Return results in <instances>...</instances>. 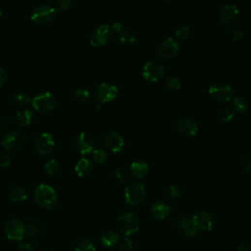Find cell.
<instances>
[{"mask_svg": "<svg viewBox=\"0 0 251 251\" xmlns=\"http://www.w3.org/2000/svg\"><path fill=\"white\" fill-rule=\"evenodd\" d=\"M177 225H178L179 229L181 230L183 235L188 239L195 238L199 234V230L195 226V224L191 218L182 217L178 220Z\"/></svg>", "mask_w": 251, "mask_h": 251, "instance_id": "19", "label": "cell"}, {"mask_svg": "<svg viewBox=\"0 0 251 251\" xmlns=\"http://www.w3.org/2000/svg\"><path fill=\"white\" fill-rule=\"evenodd\" d=\"M111 30H112V32L113 33H116L118 34L119 32H121L125 28H124V25L121 23V22H115L113 23L111 26Z\"/></svg>", "mask_w": 251, "mask_h": 251, "instance_id": "46", "label": "cell"}, {"mask_svg": "<svg viewBox=\"0 0 251 251\" xmlns=\"http://www.w3.org/2000/svg\"><path fill=\"white\" fill-rule=\"evenodd\" d=\"M75 251H96V247L90 240H81L75 246Z\"/></svg>", "mask_w": 251, "mask_h": 251, "instance_id": "36", "label": "cell"}, {"mask_svg": "<svg viewBox=\"0 0 251 251\" xmlns=\"http://www.w3.org/2000/svg\"><path fill=\"white\" fill-rule=\"evenodd\" d=\"M1 17H2V9L0 8V18H1Z\"/></svg>", "mask_w": 251, "mask_h": 251, "instance_id": "49", "label": "cell"}, {"mask_svg": "<svg viewBox=\"0 0 251 251\" xmlns=\"http://www.w3.org/2000/svg\"><path fill=\"white\" fill-rule=\"evenodd\" d=\"M168 192H169L170 197L173 198V199H178V198H180L182 196V190H181L180 187L177 186V185L170 186Z\"/></svg>", "mask_w": 251, "mask_h": 251, "instance_id": "43", "label": "cell"}, {"mask_svg": "<svg viewBox=\"0 0 251 251\" xmlns=\"http://www.w3.org/2000/svg\"><path fill=\"white\" fill-rule=\"evenodd\" d=\"M145 186L140 182H134L129 184L124 190V197L126 203L132 206L141 203L145 197Z\"/></svg>", "mask_w": 251, "mask_h": 251, "instance_id": "3", "label": "cell"}, {"mask_svg": "<svg viewBox=\"0 0 251 251\" xmlns=\"http://www.w3.org/2000/svg\"><path fill=\"white\" fill-rule=\"evenodd\" d=\"M76 173L81 178L89 177L94 172V163L88 158H81L78 161L75 167Z\"/></svg>", "mask_w": 251, "mask_h": 251, "instance_id": "21", "label": "cell"}, {"mask_svg": "<svg viewBox=\"0 0 251 251\" xmlns=\"http://www.w3.org/2000/svg\"><path fill=\"white\" fill-rule=\"evenodd\" d=\"M75 100L79 104H88L91 101V93L86 89H78L74 93Z\"/></svg>", "mask_w": 251, "mask_h": 251, "instance_id": "29", "label": "cell"}, {"mask_svg": "<svg viewBox=\"0 0 251 251\" xmlns=\"http://www.w3.org/2000/svg\"><path fill=\"white\" fill-rule=\"evenodd\" d=\"M6 238L12 241H21L26 237V223L18 218L10 219L4 227Z\"/></svg>", "mask_w": 251, "mask_h": 251, "instance_id": "5", "label": "cell"}, {"mask_svg": "<svg viewBox=\"0 0 251 251\" xmlns=\"http://www.w3.org/2000/svg\"><path fill=\"white\" fill-rule=\"evenodd\" d=\"M13 101H14V103H16L19 106H26L31 102V97L25 93H18V94H14Z\"/></svg>", "mask_w": 251, "mask_h": 251, "instance_id": "35", "label": "cell"}, {"mask_svg": "<svg viewBox=\"0 0 251 251\" xmlns=\"http://www.w3.org/2000/svg\"><path fill=\"white\" fill-rule=\"evenodd\" d=\"M230 35L234 41H239L244 37V31L239 27H233L230 30Z\"/></svg>", "mask_w": 251, "mask_h": 251, "instance_id": "39", "label": "cell"}, {"mask_svg": "<svg viewBox=\"0 0 251 251\" xmlns=\"http://www.w3.org/2000/svg\"><path fill=\"white\" fill-rule=\"evenodd\" d=\"M112 34L113 32L110 25L103 24L98 26L91 35V46L96 48L106 46L112 37Z\"/></svg>", "mask_w": 251, "mask_h": 251, "instance_id": "10", "label": "cell"}, {"mask_svg": "<svg viewBox=\"0 0 251 251\" xmlns=\"http://www.w3.org/2000/svg\"><path fill=\"white\" fill-rule=\"evenodd\" d=\"M45 170L50 177H55L60 171V165L55 159H51L45 165Z\"/></svg>", "mask_w": 251, "mask_h": 251, "instance_id": "31", "label": "cell"}, {"mask_svg": "<svg viewBox=\"0 0 251 251\" xmlns=\"http://www.w3.org/2000/svg\"><path fill=\"white\" fill-rule=\"evenodd\" d=\"M34 202L45 210H53L58 203V194L49 185H39L33 193Z\"/></svg>", "mask_w": 251, "mask_h": 251, "instance_id": "1", "label": "cell"}, {"mask_svg": "<svg viewBox=\"0 0 251 251\" xmlns=\"http://www.w3.org/2000/svg\"><path fill=\"white\" fill-rule=\"evenodd\" d=\"M242 169L246 174L251 175V153L244 156L242 160Z\"/></svg>", "mask_w": 251, "mask_h": 251, "instance_id": "42", "label": "cell"}, {"mask_svg": "<svg viewBox=\"0 0 251 251\" xmlns=\"http://www.w3.org/2000/svg\"><path fill=\"white\" fill-rule=\"evenodd\" d=\"M231 101H232L231 107L235 110L236 114H246L248 112L249 102L244 96L242 95L234 96Z\"/></svg>", "mask_w": 251, "mask_h": 251, "instance_id": "24", "label": "cell"}, {"mask_svg": "<svg viewBox=\"0 0 251 251\" xmlns=\"http://www.w3.org/2000/svg\"><path fill=\"white\" fill-rule=\"evenodd\" d=\"M29 196L28 190L24 187H15L11 189L9 193V198L14 202H22L25 201Z\"/></svg>", "mask_w": 251, "mask_h": 251, "instance_id": "27", "label": "cell"}, {"mask_svg": "<svg viewBox=\"0 0 251 251\" xmlns=\"http://www.w3.org/2000/svg\"><path fill=\"white\" fill-rule=\"evenodd\" d=\"M31 105L37 112L41 114H47L55 108L56 100L52 94L44 93L32 98Z\"/></svg>", "mask_w": 251, "mask_h": 251, "instance_id": "7", "label": "cell"}, {"mask_svg": "<svg viewBox=\"0 0 251 251\" xmlns=\"http://www.w3.org/2000/svg\"><path fill=\"white\" fill-rule=\"evenodd\" d=\"M119 91L117 87H115L112 83L102 82L98 85L94 90L95 98L100 103H109L116 99L118 96Z\"/></svg>", "mask_w": 251, "mask_h": 251, "instance_id": "11", "label": "cell"}, {"mask_svg": "<svg viewBox=\"0 0 251 251\" xmlns=\"http://www.w3.org/2000/svg\"><path fill=\"white\" fill-rule=\"evenodd\" d=\"M34 147L37 153H39L40 155H48L54 150V147H55L54 139L48 133L40 134L35 139Z\"/></svg>", "mask_w": 251, "mask_h": 251, "instance_id": "15", "label": "cell"}, {"mask_svg": "<svg viewBox=\"0 0 251 251\" xmlns=\"http://www.w3.org/2000/svg\"></svg>", "mask_w": 251, "mask_h": 251, "instance_id": "51", "label": "cell"}, {"mask_svg": "<svg viewBox=\"0 0 251 251\" xmlns=\"http://www.w3.org/2000/svg\"><path fill=\"white\" fill-rule=\"evenodd\" d=\"M191 219L199 231L205 232L212 231L216 222L214 215L208 210H200L196 212Z\"/></svg>", "mask_w": 251, "mask_h": 251, "instance_id": "14", "label": "cell"}, {"mask_svg": "<svg viewBox=\"0 0 251 251\" xmlns=\"http://www.w3.org/2000/svg\"><path fill=\"white\" fill-rule=\"evenodd\" d=\"M120 251H133L134 250V243L130 237H126L121 243L119 247Z\"/></svg>", "mask_w": 251, "mask_h": 251, "instance_id": "40", "label": "cell"}, {"mask_svg": "<svg viewBox=\"0 0 251 251\" xmlns=\"http://www.w3.org/2000/svg\"><path fill=\"white\" fill-rule=\"evenodd\" d=\"M140 218L134 212L122 213L116 221V228L118 232L125 236H129L136 234L140 230Z\"/></svg>", "mask_w": 251, "mask_h": 251, "instance_id": "2", "label": "cell"}, {"mask_svg": "<svg viewBox=\"0 0 251 251\" xmlns=\"http://www.w3.org/2000/svg\"><path fill=\"white\" fill-rule=\"evenodd\" d=\"M73 0H55V9L57 12L61 13L70 9Z\"/></svg>", "mask_w": 251, "mask_h": 251, "instance_id": "38", "label": "cell"}, {"mask_svg": "<svg viewBox=\"0 0 251 251\" xmlns=\"http://www.w3.org/2000/svg\"><path fill=\"white\" fill-rule=\"evenodd\" d=\"M76 145L80 154L88 155L95 149V141L91 134L82 132L78 136Z\"/></svg>", "mask_w": 251, "mask_h": 251, "instance_id": "17", "label": "cell"}, {"mask_svg": "<svg viewBox=\"0 0 251 251\" xmlns=\"http://www.w3.org/2000/svg\"><path fill=\"white\" fill-rule=\"evenodd\" d=\"M210 96L219 102L231 101L234 97V89L227 82L218 81L213 83L208 91Z\"/></svg>", "mask_w": 251, "mask_h": 251, "instance_id": "6", "label": "cell"}, {"mask_svg": "<svg viewBox=\"0 0 251 251\" xmlns=\"http://www.w3.org/2000/svg\"><path fill=\"white\" fill-rule=\"evenodd\" d=\"M181 51V45L178 40L173 37L164 39L159 45L158 53L159 56L166 60H172L178 56Z\"/></svg>", "mask_w": 251, "mask_h": 251, "instance_id": "8", "label": "cell"}, {"mask_svg": "<svg viewBox=\"0 0 251 251\" xmlns=\"http://www.w3.org/2000/svg\"><path fill=\"white\" fill-rule=\"evenodd\" d=\"M236 251H251V243H242L240 244Z\"/></svg>", "mask_w": 251, "mask_h": 251, "instance_id": "47", "label": "cell"}, {"mask_svg": "<svg viewBox=\"0 0 251 251\" xmlns=\"http://www.w3.org/2000/svg\"><path fill=\"white\" fill-rule=\"evenodd\" d=\"M56 14L57 11L55 7L47 4H41L31 11V19L37 25H47L55 19Z\"/></svg>", "mask_w": 251, "mask_h": 251, "instance_id": "4", "label": "cell"}, {"mask_svg": "<svg viewBox=\"0 0 251 251\" xmlns=\"http://www.w3.org/2000/svg\"><path fill=\"white\" fill-rule=\"evenodd\" d=\"M165 88L172 92V93H175V92H178L181 90L182 88V82L181 80L177 78V77H174V76H169L167 77L166 79H165Z\"/></svg>", "mask_w": 251, "mask_h": 251, "instance_id": "28", "label": "cell"}, {"mask_svg": "<svg viewBox=\"0 0 251 251\" xmlns=\"http://www.w3.org/2000/svg\"><path fill=\"white\" fill-rule=\"evenodd\" d=\"M162 1H164V2H170V1H172V0H162Z\"/></svg>", "mask_w": 251, "mask_h": 251, "instance_id": "50", "label": "cell"}, {"mask_svg": "<svg viewBox=\"0 0 251 251\" xmlns=\"http://www.w3.org/2000/svg\"><path fill=\"white\" fill-rule=\"evenodd\" d=\"M148 171H149L148 164L142 160H137L131 164L130 172H131V175L136 179L145 178L146 175L148 174Z\"/></svg>", "mask_w": 251, "mask_h": 251, "instance_id": "22", "label": "cell"}, {"mask_svg": "<svg viewBox=\"0 0 251 251\" xmlns=\"http://www.w3.org/2000/svg\"><path fill=\"white\" fill-rule=\"evenodd\" d=\"M191 33V30L188 26H181L175 31V39L178 41L186 40L189 37Z\"/></svg>", "mask_w": 251, "mask_h": 251, "instance_id": "32", "label": "cell"}, {"mask_svg": "<svg viewBox=\"0 0 251 251\" xmlns=\"http://www.w3.org/2000/svg\"><path fill=\"white\" fill-rule=\"evenodd\" d=\"M93 158H94L95 163H97L99 165H103L107 162L108 155H107L105 150H103L101 148H95L93 151Z\"/></svg>", "mask_w": 251, "mask_h": 251, "instance_id": "34", "label": "cell"}, {"mask_svg": "<svg viewBox=\"0 0 251 251\" xmlns=\"http://www.w3.org/2000/svg\"><path fill=\"white\" fill-rule=\"evenodd\" d=\"M104 144L111 152L118 153L123 150L125 146V141L119 132L111 131L104 136Z\"/></svg>", "mask_w": 251, "mask_h": 251, "instance_id": "18", "label": "cell"}, {"mask_svg": "<svg viewBox=\"0 0 251 251\" xmlns=\"http://www.w3.org/2000/svg\"><path fill=\"white\" fill-rule=\"evenodd\" d=\"M32 119V113L31 111L25 109L17 113L15 117L16 124L19 128H27L30 126Z\"/></svg>", "mask_w": 251, "mask_h": 251, "instance_id": "26", "label": "cell"}, {"mask_svg": "<svg viewBox=\"0 0 251 251\" xmlns=\"http://www.w3.org/2000/svg\"><path fill=\"white\" fill-rule=\"evenodd\" d=\"M236 116V113L235 112V110L230 106H227L225 107L222 111H221V114H220V117H221V121L225 124H228L230 122H232L235 117Z\"/></svg>", "mask_w": 251, "mask_h": 251, "instance_id": "33", "label": "cell"}, {"mask_svg": "<svg viewBox=\"0 0 251 251\" xmlns=\"http://www.w3.org/2000/svg\"><path fill=\"white\" fill-rule=\"evenodd\" d=\"M41 234V228L34 222L26 223V236L29 238H35Z\"/></svg>", "mask_w": 251, "mask_h": 251, "instance_id": "30", "label": "cell"}, {"mask_svg": "<svg viewBox=\"0 0 251 251\" xmlns=\"http://www.w3.org/2000/svg\"><path fill=\"white\" fill-rule=\"evenodd\" d=\"M114 175L117 179V181L120 183V184H126L128 181H129V178H130V174L128 171H126L125 169L123 168H117L114 172Z\"/></svg>", "mask_w": 251, "mask_h": 251, "instance_id": "37", "label": "cell"}, {"mask_svg": "<svg viewBox=\"0 0 251 251\" xmlns=\"http://www.w3.org/2000/svg\"><path fill=\"white\" fill-rule=\"evenodd\" d=\"M172 212V207L163 201H158L154 203L150 208V213L152 217L158 221L165 220L169 217Z\"/></svg>", "mask_w": 251, "mask_h": 251, "instance_id": "20", "label": "cell"}, {"mask_svg": "<svg viewBox=\"0 0 251 251\" xmlns=\"http://www.w3.org/2000/svg\"><path fill=\"white\" fill-rule=\"evenodd\" d=\"M8 79V74L6 70L2 67H0V88H2Z\"/></svg>", "mask_w": 251, "mask_h": 251, "instance_id": "45", "label": "cell"}, {"mask_svg": "<svg viewBox=\"0 0 251 251\" xmlns=\"http://www.w3.org/2000/svg\"><path fill=\"white\" fill-rule=\"evenodd\" d=\"M11 155L8 151H4L0 154V166L3 167V168L9 167L11 165Z\"/></svg>", "mask_w": 251, "mask_h": 251, "instance_id": "41", "label": "cell"}, {"mask_svg": "<svg viewBox=\"0 0 251 251\" xmlns=\"http://www.w3.org/2000/svg\"><path fill=\"white\" fill-rule=\"evenodd\" d=\"M16 249L17 251H34V247L28 242H20Z\"/></svg>", "mask_w": 251, "mask_h": 251, "instance_id": "44", "label": "cell"}, {"mask_svg": "<svg viewBox=\"0 0 251 251\" xmlns=\"http://www.w3.org/2000/svg\"><path fill=\"white\" fill-rule=\"evenodd\" d=\"M175 130L181 136L186 138H193L198 133V125L189 118H182L175 124Z\"/></svg>", "mask_w": 251, "mask_h": 251, "instance_id": "16", "label": "cell"}, {"mask_svg": "<svg viewBox=\"0 0 251 251\" xmlns=\"http://www.w3.org/2000/svg\"><path fill=\"white\" fill-rule=\"evenodd\" d=\"M238 15H239V10L236 5L226 4L219 9L217 13V19L222 26L230 28L235 24Z\"/></svg>", "mask_w": 251, "mask_h": 251, "instance_id": "12", "label": "cell"}, {"mask_svg": "<svg viewBox=\"0 0 251 251\" xmlns=\"http://www.w3.org/2000/svg\"><path fill=\"white\" fill-rule=\"evenodd\" d=\"M165 73L166 71L163 64H161L156 60L148 61L143 65L141 70L142 77L146 80L152 81V82H157L161 78H163L165 76Z\"/></svg>", "mask_w": 251, "mask_h": 251, "instance_id": "9", "label": "cell"}, {"mask_svg": "<svg viewBox=\"0 0 251 251\" xmlns=\"http://www.w3.org/2000/svg\"><path fill=\"white\" fill-rule=\"evenodd\" d=\"M26 141V136L24 133L18 130H13L8 132L2 139L1 144L5 151H13L16 149H19L23 146Z\"/></svg>", "mask_w": 251, "mask_h": 251, "instance_id": "13", "label": "cell"}, {"mask_svg": "<svg viewBox=\"0 0 251 251\" xmlns=\"http://www.w3.org/2000/svg\"><path fill=\"white\" fill-rule=\"evenodd\" d=\"M100 241L105 247L112 248L118 245V243L120 242V235L118 233L112 230H108L100 235Z\"/></svg>", "mask_w": 251, "mask_h": 251, "instance_id": "23", "label": "cell"}, {"mask_svg": "<svg viewBox=\"0 0 251 251\" xmlns=\"http://www.w3.org/2000/svg\"><path fill=\"white\" fill-rule=\"evenodd\" d=\"M6 129V124L4 121H0V131L3 132Z\"/></svg>", "mask_w": 251, "mask_h": 251, "instance_id": "48", "label": "cell"}, {"mask_svg": "<svg viewBox=\"0 0 251 251\" xmlns=\"http://www.w3.org/2000/svg\"><path fill=\"white\" fill-rule=\"evenodd\" d=\"M117 37L120 43L125 46H133L138 40L135 32L129 29H124L117 34Z\"/></svg>", "mask_w": 251, "mask_h": 251, "instance_id": "25", "label": "cell"}]
</instances>
